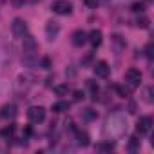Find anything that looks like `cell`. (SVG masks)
I'll use <instances>...</instances> for the list:
<instances>
[{
  "instance_id": "cell-1",
  "label": "cell",
  "mask_w": 154,
  "mask_h": 154,
  "mask_svg": "<svg viewBox=\"0 0 154 154\" xmlns=\"http://www.w3.org/2000/svg\"><path fill=\"white\" fill-rule=\"evenodd\" d=\"M125 131H127V122H125V118L120 116V114L111 116V118L107 120V123H105V134H109L111 138H118V136H122Z\"/></svg>"
},
{
  "instance_id": "cell-2",
  "label": "cell",
  "mask_w": 154,
  "mask_h": 154,
  "mask_svg": "<svg viewBox=\"0 0 154 154\" xmlns=\"http://www.w3.org/2000/svg\"><path fill=\"white\" fill-rule=\"evenodd\" d=\"M125 84H129L131 89L140 87V84H141V72H140L138 69H134V67L127 69V71H125Z\"/></svg>"
},
{
  "instance_id": "cell-3",
  "label": "cell",
  "mask_w": 154,
  "mask_h": 154,
  "mask_svg": "<svg viewBox=\"0 0 154 154\" xmlns=\"http://www.w3.org/2000/svg\"><path fill=\"white\" fill-rule=\"evenodd\" d=\"M11 31H13V35H15L17 38H24V36L27 35V24H26V20L15 18L13 24H11Z\"/></svg>"
},
{
  "instance_id": "cell-4",
  "label": "cell",
  "mask_w": 154,
  "mask_h": 154,
  "mask_svg": "<svg viewBox=\"0 0 154 154\" xmlns=\"http://www.w3.org/2000/svg\"><path fill=\"white\" fill-rule=\"evenodd\" d=\"M51 9L56 13V15H69L72 11V4L67 2V0H56V2H53Z\"/></svg>"
},
{
  "instance_id": "cell-5",
  "label": "cell",
  "mask_w": 154,
  "mask_h": 154,
  "mask_svg": "<svg viewBox=\"0 0 154 154\" xmlns=\"http://www.w3.org/2000/svg\"><path fill=\"white\" fill-rule=\"evenodd\" d=\"M27 118L33 122V123H40L45 120V109L44 107H31L27 111Z\"/></svg>"
},
{
  "instance_id": "cell-6",
  "label": "cell",
  "mask_w": 154,
  "mask_h": 154,
  "mask_svg": "<svg viewBox=\"0 0 154 154\" xmlns=\"http://www.w3.org/2000/svg\"><path fill=\"white\" fill-rule=\"evenodd\" d=\"M138 132H141V134H145V132H150V129H152V118L150 116H141L140 120H138Z\"/></svg>"
},
{
  "instance_id": "cell-7",
  "label": "cell",
  "mask_w": 154,
  "mask_h": 154,
  "mask_svg": "<svg viewBox=\"0 0 154 154\" xmlns=\"http://www.w3.org/2000/svg\"><path fill=\"white\" fill-rule=\"evenodd\" d=\"M109 71H111V67H109L107 62L100 60V62L94 63V74L100 76V78H105V76H109Z\"/></svg>"
},
{
  "instance_id": "cell-8",
  "label": "cell",
  "mask_w": 154,
  "mask_h": 154,
  "mask_svg": "<svg viewBox=\"0 0 154 154\" xmlns=\"http://www.w3.org/2000/svg\"><path fill=\"white\" fill-rule=\"evenodd\" d=\"M36 49H38L36 40H35L31 35H26V36H24V51H26V53H33V51H36Z\"/></svg>"
},
{
  "instance_id": "cell-9",
  "label": "cell",
  "mask_w": 154,
  "mask_h": 154,
  "mask_svg": "<svg viewBox=\"0 0 154 154\" xmlns=\"http://www.w3.org/2000/svg\"><path fill=\"white\" fill-rule=\"evenodd\" d=\"M85 42H87V35H85L82 29H78V31H74V33H72V45L80 47V45H84Z\"/></svg>"
},
{
  "instance_id": "cell-10",
  "label": "cell",
  "mask_w": 154,
  "mask_h": 154,
  "mask_svg": "<svg viewBox=\"0 0 154 154\" xmlns=\"http://www.w3.org/2000/svg\"><path fill=\"white\" fill-rule=\"evenodd\" d=\"M58 31H60V26H58V22H47V26H45V35H47V38L49 40H53L56 35H58Z\"/></svg>"
},
{
  "instance_id": "cell-11",
  "label": "cell",
  "mask_w": 154,
  "mask_h": 154,
  "mask_svg": "<svg viewBox=\"0 0 154 154\" xmlns=\"http://www.w3.org/2000/svg\"><path fill=\"white\" fill-rule=\"evenodd\" d=\"M87 40L91 42L93 47H98V45L102 44V31H100V29H93V31L87 35Z\"/></svg>"
},
{
  "instance_id": "cell-12",
  "label": "cell",
  "mask_w": 154,
  "mask_h": 154,
  "mask_svg": "<svg viewBox=\"0 0 154 154\" xmlns=\"http://www.w3.org/2000/svg\"><path fill=\"white\" fill-rule=\"evenodd\" d=\"M111 42H112V47H114L116 53H122V51L125 49V40H123L120 35H114V36L111 38Z\"/></svg>"
},
{
  "instance_id": "cell-13",
  "label": "cell",
  "mask_w": 154,
  "mask_h": 154,
  "mask_svg": "<svg viewBox=\"0 0 154 154\" xmlns=\"http://www.w3.org/2000/svg\"><path fill=\"white\" fill-rule=\"evenodd\" d=\"M2 116L8 118V120H13V118L17 116V105H13V103L4 105V107H2Z\"/></svg>"
},
{
  "instance_id": "cell-14",
  "label": "cell",
  "mask_w": 154,
  "mask_h": 154,
  "mask_svg": "<svg viewBox=\"0 0 154 154\" xmlns=\"http://www.w3.org/2000/svg\"><path fill=\"white\" fill-rule=\"evenodd\" d=\"M35 53H36V51H33V53H26V54H24V63H26L27 67H36V65H38V58H36Z\"/></svg>"
},
{
  "instance_id": "cell-15",
  "label": "cell",
  "mask_w": 154,
  "mask_h": 154,
  "mask_svg": "<svg viewBox=\"0 0 154 154\" xmlns=\"http://www.w3.org/2000/svg\"><path fill=\"white\" fill-rule=\"evenodd\" d=\"M76 141L82 147H87L89 145V134L87 132H82V131H76Z\"/></svg>"
},
{
  "instance_id": "cell-16",
  "label": "cell",
  "mask_w": 154,
  "mask_h": 154,
  "mask_svg": "<svg viewBox=\"0 0 154 154\" xmlns=\"http://www.w3.org/2000/svg\"><path fill=\"white\" fill-rule=\"evenodd\" d=\"M54 93H56V96H65V94L69 93V87H67V84L54 85Z\"/></svg>"
},
{
  "instance_id": "cell-17",
  "label": "cell",
  "mask_w": 154,
  "mask_h": 154,
  "mask_svg": "<svg viewBox=\"0 0 154 154\" xmlns=\"http://www.w3.org/2000/svg\"><path fill=\"white\" fill-rule=\"evenodd\" d=\"M67 109H69V103H67V102H58V103L53 105V111H54V112H63V111H67Z\"/></svg>"
},
{
  "instance_id": "cell-18",
  "label": "cell",
  "mask_w": 154,
  "mask_h": 154,
  "mask_svg": "<svg viewBox=\"0 0 154 154\" xmlns=\"http://www.w3.org/2000/svg\"><path fill=\"white\" fill-rule=\"evenodd\" d=\"M96 149H98V150L107 152V150H112V149H114V143H112V141H103V143H98V145H96Z\"/></svg>"
},
{
  "instance_id": "cell-19",
  "label": "cell",
  "mask_w": 154,
  "mask_h": 154,
  "mask_svg": "<svg viewBox=\"0 0 154 154\" xmlns=\"http://www.w3.org/2000/svg\"><path fill=\"white\" fill-rule=\"evenodd\" d=\"M149 24H150V20H149L147 17H140V18L136 20V26H138V27H141V29H147V27H149Z\"/></svg>"
},
{
  "instance_id": "cell-20",
  "label": "cell",
  "mask_w": 154,
  "mask_h": 154,
  "mask_svg": "<svg viewBox=\"0 0 154 154\" xmlns=\"http://www.w3.org/2000/svg\"><path fill=\"white\" fill-rule=\"evenodd\" d=\"M13 132H15V125H9V127H6V129H2V131H0V134H2L4 138H8V136H13Z\"/></svg>"
},
{
  "instance_id": "cell-21",
  "label": "cell",
  "mask_w": 154,
  "mask_h": 154,
  "mask_svg": "<svg viewBox=\"0 0 154 154\" xmlns=\"http://www.w3.org/2000/svg\"><path fill=\"white\" fill-rule=\"evenodd\" d=\"M84 118H85V120H94V118H96V111L85 109V111H84Z\"/></svg>"
},
{
  "instance_id": "cell-22",
  "label": "cell",
  "mask_w": 154,
  "mask_h": 154,
  "mask_svg": "<svg viewBox=\"0 0 154 154\" xmlns=\"http://www.w3.org/2000/svg\"><path fill=\"white\" fill-rule=\"evenodd\" d=\"M40 67L42 69H51V60L49 58H42L40 60Z\"/></svg>"
},
{
  "instance_id": "cell-23",
  "label": "cell",
  "mask_w": 154,
  "mask_h": 154,
  "mask_svg": "<svg viewBox=\"0 0 154 154\" xmlns=\"http://www.w3.org/2000/svg\"><path fill=\"white\" fill-rule=\"evenodd\" d=\"M143 8H145V6H143L141 2H136V4H132V11H134V13H141V11H143Z\"/></svg>"
},
{
  "instance_id": "cell-24",
  "label": "cell",
  "mask_w": 154,
  "mask_h": 154,
  "mask_svg": "<svg viewBox=\"0 0 154 154\" xmlns=\"http://www.w3.org/2000/svg\"><path fill=\"white\" fill-rule=\"evenodd\" d=\"M85 2V6H89V8H96L98 6V0H84Z\"/></svg>"
},
{
  "instance_id": "cell-25",
  "label": "cell",
  "mask_w": 154,
  "mask_h": 154,
  "mask_svg": "<svg viewBox=\"0 0 154 154\" xmlns=\"http://www.w3.org/2000/svg\"><path fill=\"white\" fill-rule=\"evenodd\" d=\"M145 54H147L149 58H152V44H147V47H145Z\"/></svg>"
},
{
  "instance_id": "cell-26",
  "label": "cell",
  "mask_w": 154,
  "mask_h": 154,
  "mask_svg": "<svg viewBox=\"0 0 154 154\" xmlns=\"http://www.w3.org/2000/svg\"><path fill=\"white\" fill-rule=\"evenodd\" d=\"M118 93H120L122 96H127V94L131 93V89H125V87H118Z\"/></svg>"
},
{
  "instance_id": "cell-27",
  "label": "cell",
  "mask_w": 154,
  "mask_h": 154,
  "mask_svg": "<svg viewBox=\"0 0 154 154\" xmlns=\"http://www.w3.org/2000/svg\"><path fill=\"white\" fill-rule=\"evenodd\" d=\"M129 145H131V149H136V145H138V138H136V136H132Z\"/></svg>"
},
{
  "instance_id": "cell-28",
  "label": "cell",
  "mask_w": 154,
  "mask_h": 154,
  "mask_svg": "<svg viewBox=\"0 0 154 154\" xmlns=\"http://www.w3.org/2000/svg\"><path fill=\"white\" fill-rule=\"evenodd\" d=\"M84 98V93L82 91H74V100H82Z\"/></svg>"
},
{
  "instance_id": "cell-29",
  "label": "cell",
  "mask_w": 154,
  "mask_h": 154,
  "mask_svg": "<svg viewBox=\"0 0 154 154\" xmlns=\"http://www.w3.org/2000/svg\"><path fill=\"white\" fill-rule=\"evenodd\" d=\"M145 94H147V96H145V100H147V102H152V98H150V89H147V93H145Z\"/></svg>"
},
{
  "instance_id": "cell-30",
  "label": "cell",
  "mask_w": 154,
  "mask_h": 154,
  "mask_svg": "<svg viewBox=\"0 0 154 154\" xmlns=\"http://www.w3.org/2000/svg\"><path fill=\"white\" fill-rule=\"evenodd\" d=\"M31 2H33V4H36V2H40V0H31Z\"/></svg>"
},
{
  "instance_id": "cell-31",
  "label": "cell",
  "mask_w": 154,
  "mask_h": 154,
  "mask_svg": "<svg viewBox=\"0 0 154 154\" xmlns=\"http://www.w3.org/2000/svg\"><path fill=\"white\" fill-rule=\"evenodd\" d=\"M0 2H4V0H0Z\"/></svg>"
}]
</instances>
